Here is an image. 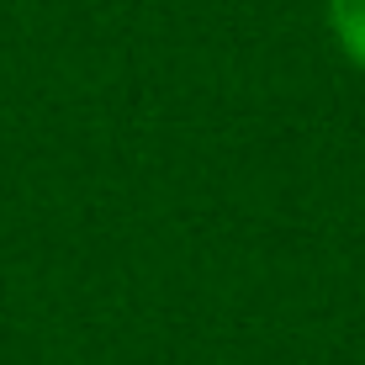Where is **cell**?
I'll return each instance as SVG.
<instances>
[{"mask_svg":"<svg viewBox=\"0 0 365 365\" xmlns=\"http://www.w3.org/2000/svg\"><path fill=\"white\" fill-rule=\"evenodd\" d=\"M323 16H329L339 53L365 74V0H323Z\"/></svg>","mask_w":365,"mask_h":365,"instance_id":"cell-1","label":"cell"}]
</instances>
